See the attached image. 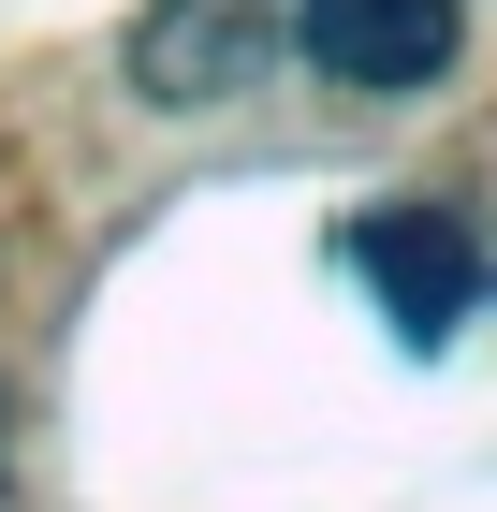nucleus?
<instances>
[{
  "mask_svg": "<svg viewBox=\"0 0 497 512\" xmlns=\"http://www.w3.org/2000/svg\"><path fill=\"white\" fill-rule=\"evenodd\" d=\"M351 278L395 308L410 352H439V337L483 308V235H468L454 205H381V220H351Z\"/></svg>",
  "mask_w": 497,
  "mask_h": 512,
  "instance_id": "nucleus-1",
  "label": "nucleus"
},
{
  "mask_svg": "<svg viewBox=\"0 0 497 512\" xmlns=\"http://www.w3.org/2000/svg\"><path fill=\"white\" fill-rule=\"evenodd\" d=\"M293 44H307L337 88H439V59H454V0H307Z\"/></svg>",
  "mask_w": 497,
  "mask_h": 512,
  "instance_id": "nucleus-2",
  "label": "nucleus"
}]
</instances>
